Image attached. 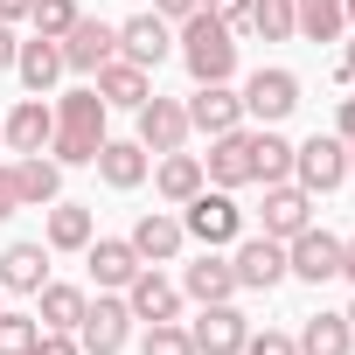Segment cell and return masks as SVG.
<instances>
[{
  "instance_id": "6da1fadb",
  "label": "cell",
  "mask_w": 355,
  "mask_h": 355,
  "mask_svg": "<svg viewBox=\"0 0 355 355\" xmlns=\"http://www.w3.org/2000/svg\"><path fill=\"white\" fill-rule=\"evenodd\" d=\"M105 98L84 84V91H63V105H56V139H49V160L56 167H91L98 160V146H105Z\"/></svg>"
},
{
  "instance_id": "7a4b0ae2",
  "label": "cell",
  "mask_w": 355,
  "mask_h": 355,
  "mask_svg": "<svg viewBox=\"0 0 355 355\" xmlns=\"http://www.w3.org/2000/svg\"><path fill=\"white\" fill-rule=\"evenodd\" d=\"M174 56L189 63L196 84H230V70H237V35H230L209 8H196L182 28H174Z\"/></svg>"
},
{
  "instance_id": "3957f363",
  "label": "cell",
  "mask_w": 355,
  "mask_h": 355,
  "mask_svg": "<svg viewBox=\"0 0 355 355\" xmlns=\"http://www.w3.org/2000/svg\"><path fill=\"white\" fill-rule=\"evenodd\" d=\"M293 182L320 202V196H334L341 182H348V139L341 132H313V139H300L293 146Z\"/></svg>"
},
{
  "instance_id": "277c9868",
  "label": "cell",
  "mask_w": 355,
  "mask_h": 355,
  "mask_svg": "<svg viewBox=\"0 0 355 355\" xmlns=\"http://www.w3.org/2000/svg\"><path fill=\"white\" fill-rule=\"evenodd\" d=\"M182 230L202 244V251H230L244 237V209L230 202V189H202L196 202H182Z\"/></svg>"
},
{
  "instance_id": "5b68a950",
  "label": "cell",
  "mask_w": 355,
  "mask_h": 355,
  "mask_svg": "<svg viewBox=\"0 0 355 355\" xmlns=\"http://www.w3.org/2000/svg\"><path fill=\"white\" fill-rule=\"evenodd\" d=\"M286 279H306V286L341 279V237L320 230V223H306L300 237H286Z\"/></svg>"
},
{
  "instance_id": "8992f818",
  "label": "cell",
  "mask_w": 355,
  "mask_h": 355,
  "mask_svg": "<svg viewBox=\"0 0 355 355\" xmlns=\"http://www.w3.org/2000/svg\"><path fill=\"white\" fill-rule=\"evenodd\" d=\"M125 334H132V306H125V293H98V300L84 306V320H77V348H84V355H119Z\"/></svg>"
},
{
  "instance_id": "52a82bcc",
  "label": "cell",
  "mask_w": 355,
  "mask_h": 355,
  "mask_svg": "<svg viewBox=\"0 0 355 355\" xmlns=\"http://www.w3.org/2000/svg\"><path fill=\"white\" fill-rule=\"evenodd\" d=\"M237 98H244V119L279 125V119H293V112H300V77L272 63V70H251V84H244Z\"/></svg>"
},
{
  "instance_id": "ba28073f",
  "label": "cell",
  "mask_w": 355,
  "mask_h": 355,
  "mask_svg": "<svg viewBox=\"0 0 355 355\" xmlns=\"http://www.w3.org/2000/svg\"><path fill=\"white\" fill-rule=\"evenodd\" d=\"M230 272H237V293H272L286 279V244L279 237H237L230 244Z\"/></svg>"
},
{
  "instance_id": "9c48e42d",
  "label": "cell",
  "mask_w": 355,
  "mask_h": 355,
  "mask_svg": "<svg viewBox=\"0 0 355 355\" xmlns=\"http://www.w3.org/2000/svg\"><path fill=\"white\" fill-rule=\"evenodd\" d=\"M189 341H196V355H244L251 320H244L230 300H216V306H202V313L189 320Z\"/></svg>"
},
{
  "instance_id": "30bf717a",
  "label": "cell",
  "mask_w": 355,
  "mask_h": 355,
  "mask_svg": "<svg viewBox=\"0 0 355 355\" xmlns=\"http://www.w3.org/2000/svg\"><path fill=\"white\" fill-rule=\"evenodd\" d=\"M119 56V28L112 21H98V15H77L70 21V35H63V70H77V77H91L98 63H112Z\"/></svg>"
},
{
  "instance_id": "8fae6325",
  "label": "cell",
  "mask_w": 355,
  "mask_h": 355,
  "mask_svg": "<svg viewBox=\"0 0 355 355\" xmlns=\"http://www.w3.org/2000/svg\"><path fill=\"white\" fill-rule=\"evenodd\" d=\"M132 119H139L132 139H139L146 153H174V146L189 139V105H182V98H146Z\"/></svg>"
},
{
  "instance_id": "7c38bea8",
  "label": "cell",
  "mask_w": 355,
  "mask_h": 355,
  "mask_svg": "<svg viewBox=\"0 0 355 355\" xmlns=\"http://www.w3.org/2000/svg\"><path fill=\"white\" fill-rule=\"evenodd\" d=\"M0 132H8V153L21 160V153H49V139H56V105L49 98H21L8 119H0Z\"/></svg>"
},
{
  "instance_id": "4fadbf2b",
  "label": "cell",
  "mask_w": 355,
  "mask_h": 355,
  "mask_svg": "<svg viewBox=\"0 0 355 355\" xmlns=\"http://www.w3.org/2000/svg\"><path fill=\"white\" fill-rule=\"evenodd\" d=\"M119 56L139 63V70H160V63L174 56V21H160V15H132V21L119 28Z\"/></svg>"
},
{
  "instance_id": "5bb4252c",
  "label": "cell",
  "mask_w": 355,
  "mask_h": 355,
  "mask_svg": "<svg viewBox=\"0 0 355 355\" xmlns=\"http://www.w3.org/2000/svg\"><path fill=\"white\" fill-rule=\"evenodd\" d=\"M91 91L112 105V112H139L146 98H153V77L139 70V63H125V56H112V63H98L91 70Z\"/></svg>"
},
{
  "instance_id": "9a60e30c",
  "label": "cell",
  "mask_w": 355,
  "mask_h": 355,
  "mask_svg": "<svg viewBox=\"0 0 355 355\" xmlns=\"http://www.w3.org/2000/svg\"><path fill=\"white\" fill-rule=\"evenodd\" d=\"M125 306H132V320H182V286L174 279H160L153 265H139L132 272V286H125Z\"/></svg>"
},
{
  "instance_id": "2e32d148",
  "label": "cell",
  "mask_w": 355,
  "mask_h": 355,
  "mask_svg": "<svg viewBox=\"0 0 355 355\" xmlns=\"http://www.w3.org/2000/svg\"><path fill=\"white\" fill-rule=\"evenodd\" d=\"M244 125V98L230 91V84H196V98H189V132H237Z\"/></svg>"
},
{
  "instance_id": "e0dca14e",
  "label": "cell",
  "mask_w": 355,
  "mask_h": 355,
  "mask_svg": "<svg viewBox=\"0 0 355 355\" xmlns=\"http://www.w3.org/2000/svg\"><path fill=\"white\" fill-rule=\"evenodd\" d=\"M306 223H313V196H306L300 182H272V189H265V237L286 244V237H300Z\"/></svg>"
},
{
  "instance_id": "ac0fdd59",
  "label": "cell",
  "mask_w": 355,
  "mask_h": 355,
  "mask_svg": "<svg viewBox=\"0 0 355 355\" xmlns=\"http://www.w3.org/2000/svg\"><path fill=\"white\" fill-rule=\"evenodd\" d=\"M84 258H91V279H98V293H125V286H132V272L146 265V258H139L125 237H91V244H84Z\"/></svg>"
},
{
  "instance_id": "d6986e66",
  "label": "cell",
  "mask_w": 355,
  "mask_h": 355,
  "mask_svg": "<svg viewBox=\"0 0 355 355\" xmlns=\"http://www.w3.org/2000/svg\"><path fill=\"white\" fill-rule=\"evenodd\" d=\"M202 174L216 189H244L251 182V125H237V132H216L209 139V160H202Z\"/></svg>"
},
{
  "instance_id": "ffe728a7",
  "label": "cell",
  "mask_w": 355,
  "mask_h": 355,
  "mask_svg": "<svg viewBox=\"0 0 355 355\" xmlns=\"http://www.w3.org/2000/svg\"><path fill=\"white\" fill-rule=\"evenodd\" d=\"M146 265H167V258H182V244H189V230H182V216H167V209H146L139 223H132V237H125Z\"/></svg>"
},
{
  "instance_id": "44dd1931",
  "label": "cell",
  "mask_w": 355,
  "mask_h": 355,
  "mask_svg": "<svg viewBox=\"0 0 355 355\" xmlns=\"http://www.w3.org/2000/svg\"><path fill=\"white\" fill-rule=\"evenodd\" d=\"M182 300H196V306L237 300V272H230V258H223V251H202V258L182 272Z\"/></svg>"
},
{
  "instance_id": "7402d4cb",
  "label": "cell",
  "mask_w": 355,
  "mask_h": 355,
  "mask_svg": "<svg viewBox=\"0 0 355 355\" xmlns=\"http://www.w3.org/2000/svg\"><path fill=\"white\" fill-rule=\"evenodd\" d=\"M153 189H160V202L182 209V202H196V196L209 189V174H202V160H196V153L174 146V153H160V167H153Z\"/></svg>"
},
{
  "instance_id": "603a6c76",
  "label": "cell",
  "mask_w": 355,
  "mask_h": 355,
  "mask_svg": "<svg viewBox=\"0 0 355 355\" xmlns=\"http://www.w3.org/2000/svg\"><path fill=\"white\" fill-rule=\"evenodd\" d=\"M15 77L28 84V98H49V84L63 77V42H56V35L21 42V49H15Z\"/></svg>"
},
{
  "instance_id": "cb8c5ba5",
  "label": "cell",
  "mask_w": 355,
  "mask_h": 355,
  "mask_svg": "<svg viewBox=\"0 0 355 355\" xmlns=\"http://www.w3.org/2000/svg\"><path fill=\"white\" fill-rule=\"evenodd\" d=\"M15 196H21V209H49V202H63V167L42 160V153H21V160H15Z\"/></svg>"
},
{
  "instance_id": "d4e9b609",
  "label": "cell",
  "mask_w": 355,
  "mask_h": 355,
  "mask_svg": "<svg viewBox=\"0 0 355 355\" xmlns=\"http://www.w3.org/2000/svg\"><path fill=\"white\" fill-rule=\"evenodd\" d=\"M0 286L8 293H42L49 286V244H8L0 251Z\"/></svg>"
},
{
  "instance_id": "484cf974",
  "label": "cell",
  "mask_w": 355,
  "mask_h": 355,
  "mask_svg": "<svg viewBox=\"0 0 355 355\" xmlns=\"http://www.w3.org/2000/svg\"><path fill=\"white\" fill-rule=\"evenodd\" d=\"M91 167L105 174L112 189H139V182H146V146H139V139H105Z\"/></svg>"
},
{
  "instance_id": "4316f807",
  "label": "cell",
  "mask_w": 355,
  "mask_h": 355,
  "mask_svg": "<svg viewBox=\"0 0 355 355\" xmlns=\"http://www.w3.org/2000/svg\"><path fill=\"white\" fill-rule=\"evenodd\" d=\"M293 348H300V355H348V348H355V327H348V313H313V320L293 334Z\"/></svg>"
},
{
  "instance_id": "83f0119b",
  "label": "cell",
  "mask_w": 355,
  "mask_h": 355,
  "mask_svg": "<svg viewBox=\"0 0 355 355\" xmlns=\"http://www.w3.org/2000/svg\"><path fill=\"white\" fill-rule=\"evenodd\" d=\"M251 182H293V139H279L272 125H258L251 132Z\"/></svg>"
},
{
  "instance_id": "f1b7e54d",
  "label": "cell",
  "mask_w": 355,
  "mask_h": 355,
  "mask_svg": "<svg viewBox=\"0 0 355 355\" xmlns=\"http://www.w3.org/2000/svg\"><path fill=\"white\" fill-rule=\"evenodd\" d=\"M293 35H306V42H341V35H348L341 0H293Z\"/></svg>"
},
{
  "instance_id": "f546056e",
  "label": "cell",
  "mask_w": 355,
  "mask_h": 355,
  "mask_svg": "<svg viewBox=\"0 0 355 355\" xmlns=\"http://www.w3.org/2000/svg\"><path fill=\"white\" fill-rule=\"evenodd\" d=\"M84 286H42L35 293V320L42 327H63V334H77V320H84Z\"/></svg>"
},
{
  "instance_id": "4dcf8cb0",
  "label": "cell",
  "mask_w": 355,
  "mask_h": 355,
  "mask_svg": "<svg viewBox=\"0 0 355 355\" xmlns=\"http://www.w3.org/2000/svg\"><path fill=\"white\" fill-rule=\"evenodd\" d=\"M98 230H91V209L84 202H49V251H84Z\"/></svg>"
},
{
  "instance_id": "1f68e13d",
  "label": "cell",
  "mask_w": 355,
  "mask_h": 355,
  "mask_svg": "<svg viewBox=\"0 0 355 355\" xmlns=\"http://www.w3.org/2000/svg\"><path fill=\"white\" fill-rule=\"evenodd\" d=\"M251 35L286 42V35H293V0H251Z\"/></svg>"
},
{
  "instance_id": "d6a6232c",
  "label": "cell",
  "mask_w": 355,
  "mask_h": 355,
  "mask_svg": "<svg viewBox=\"0 0 355 355\" xmlns=\"http://www.w3.org/2000/svg\"><path fill=\"white\" fill-rule=\"evenodd\" d=\"M35 334H42V320H35V313H8V306H0V355H28V348H35Z\"/></svg>"
},
{
  "instance_id": "836d02e7",
  "label": "cell",
  "mask_w": 355,
  "mask_h": 355,
  "mask_svg": "<svg viewBox=\"0 0 355 355\" xmlns=\"http://www.w3.org/2000/svg\"><path fill=\"white\" fill-rule=\"evenodd\" d=\"M84 8H77V0H35V8H28V21H35V35H70V21H77Z\"/></svg>"
},
{
  "instance_id": "e575fe53",
  "label": "cell",
  "mask_w": 355,
  "mask_h": 355,
  "mask_svg": "<svg viewBox=\"0 0 355 355\" xmlns=\"http://www.w3.org/2000/svg\"><path fill=\"white\" fill-rule=\"evenodd\" d=\"M139 355H196V341H189V327H182V320H153V327H146V341H139Z\"/></svg>"
},
{
  "instance_id": "d590c367",
  "label": "cell",
  "mask_w": 355,
  "mask_h": 355,
  "mask_svg": "<svg viewBox=\"0 0 355 355\" xmlns=\"http://www.w3.org/2000/svg\"><path fill=\"white\" fill-rule=\"evenodd\" d=\"M202 8H209L230 35H237V28H251V0H202Z\"/></svg>"
},
{
  "instance_id": "8d00e7d4",
  "label": "cell",
  "mask_w": 355,
  "mask_h": 355,
  "mask_svg": "<svg viewBox=\"0 0 355 355\" xmlns=\"http://www.w3.org/2000/svg\"><path fill=\"white\" fill-rule=\"evenodd\" d=\"M28 355H84V348H77V334H63V327H42Z\"/></svg>"
},
{
  "instance_id": "74e56055",
  "label": "cell",
  "mask_w": 355,
  "mask_h": 355,
  "mask_svg": "<svg viewBox=\"0 0 355 355\" xmlns=\"http://www.w3.org/2000/svg\"><path fill=\"white\" fill-rule=\"evenodd\" d=\"M244 355H300V348H293V334L265 327V334H251V341H244Z\"/></svg>"
},
{
  "instance_id": "f35d334b",
  "label": "cell",
  "mask_w": 355,
  "mask_h": 355,
  "mask_svg": "<svg viewBox=\"0 0 355 355\" xmlns=\"http://www.w3.org/2000/svg\"><path fill=\"white\" fill-rule=\"evenodd\" d=\"M15 209H21V196H15V167H8V160H0V223H8Z\"/></svg>"
},
{
  "instance_id": "ab89813d",
  "label": "cell",
  "mask_w": 355,
  "mask_h": 355,
  "mask_svg": "<svg viewBox=\"0 0 355 355\" xmlns=\"http://www.w3.org/2000/svg\"><path fill=\"white\" fill-rule=\"evenodd\" d=\"M196 8H202V0H153V15H160V21H189Z\"/></svg>"
},
{
  "instance_id": "60d3db41",
  "label": "cell",
  "mask_w": 355,
  "mask_h": 355,
  "mask_svg": "<svg viewBox=\"0 0 355 355\" xmlns=\"http://www.w3.org/2000/svg\"><path fill=\"white\" fill-rule=\"evenodd\" d=\"M334 132L355 146V98H341V112H334Z\"/></svg>"
},
{
  "instance_id": "b9f144b4",
  "label": "cell",
  "mask_w": 355,
  "mask_h": 355,
  "mask_svg": "<svg viewBox=\"0 0 355 355\" xmlns=\"http://www.w3.org/2000/svg\"><path fill=\"white\" fill-rule=\"evenodd\" d=\"M28 8H35V0H0V21L15 28V21H28Z\"/></svg>"
},
{
  "instance_id": "7bdbcfd3",
  "label": "cell",
  "mask_w": 355,
  "mask_h": 355,
  "mask_svg": "<svg viewBox=\"0 0 355 355\" xmlns=\"http://www.w3.org/2000/svg\"><path fill=\"white\" fill-rule=\"evenodd\" d=\"M15 49H21V42H15V28L0 21V70H15Z\"/></svg>"
},
{
  "instance_id": "ee69618b",
  "label": "cell",
  "mask_w": 355,
  "mask_h": 355,
  "mask_svg": "<svg viewBox=\"0 0 355 355\" xmlns=\"http://www.w3.org/2000/svg\"><path fill=\"white\" fill-rule=\"evenodd\" d=\"M341 279H348V286H355V237H348V244H341Z\"/></svg>"
},
{
  "instance_id": "f6af8a7d",
  "label": "cell",
  "mask_w": 355,
  "mask_h": 355,
  "mask_svg": "<svg viewBox=\"0 0 355 355\" xmlns=\"http://www.w3.org/2000/svg\"><path fill=\"white\" fill-rule=\"evenodd\" d=\"M341 84H355V42H348V56H341Z\"/></svg>"
},
{
  "instance_id": "bcb514c9",
  "label": "cell",
  "mask_w": 355,
  "mask_h": 355,
  "mask_svg": "<svg viewBox=\"0 0 355 355\" xmlns=\"http://www.w3.org/2000/svg\"><path fill=\"white\" fill-rule=\"evenodd\" d=\"M341 21H348V28H355V0H341Z\"/></svg>"
},
{
  "instance_id": "7dc6e473",
  "label": "cell",
  "mask_w": 355,
  "mask_h": 355,
  "mask_svg": "<svg viewBox=\"0 0 355 355\" xmlns=\"http://www.w3.org/2000/svg\"><path fill=\"white\" fill-rule=\"evenodd\" d=\"M348 327H355V300H348Z\"/></svg>"
},
{
  "instance_id": "c3c4849f",
  "label": "cell",
  "mask_w": 355,
  "mask_h": 355,
  "mask_svg": "<svg viewBox=\"0 0 355 355\" xmlns=\"http://www.w3.org/2000/svg\"><path fill=\"white\" fill-rule=\"evenodd\" d=\"M348 174H355V146H348Z\"/></svg>"
},
{
  "instance_id": "681fc988",
  "label": "cell",
  "mask_w": 355,
  "mask_h": 355,
  "mask_svg": "<svg viewBox=\"0 0 355 355\" xmlns=\"http://www.w3.org/2000/svg\"><path fill=\"white\" fill-rule=\"evenodd\" d=\"M0 146H8V132H0Z\"/></svg>"
},
{
  "instance_id": "f907efd6",
  "label": "cell",
  "mask_w": 355,
  "mask_h": 355,
  "mask_svg": "<svg viewBox=\"0 0 355 355\" xmlns=\"http://www.w3.org/2000/svg\"><path fill=\"white\" fill-rule=\"evenodd\" d=\"M0 300H8V286H0Z\"/></svg>"
}]
</instances>
